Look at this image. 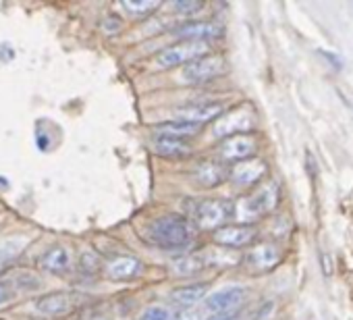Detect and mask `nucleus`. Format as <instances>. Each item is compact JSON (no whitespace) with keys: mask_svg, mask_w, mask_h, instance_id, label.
Instances as JSON below:
<instances>
[{"mask_svg":"<svg viewBox=\"0 0 353 320\" xmlns=\"http://www.w3.org/2000/svg\"><path fill=\"white\" fill-rule=\"evenodd\" d=\"M202 268H206V260H204V254L202 252H194V254H188L183 258H179L174 262V272L179 277H190V274H196L200 272Z\"/></svg>","mask_w":353,"mask_h":320,"instance_id":"obj_22","label":"nucleus"},{"mask_svg":"<svg viewBox=\"0 0 353 320\" xmlns=\"http://www.w3.org/2000/svg\"><path fill=\"white\" fill-rule=\"evenodd\" d=\"M196 237V227L188 217L164 214L150 223L148 239L160 250H185Z\"/></svg>","mask_w":353,"mask_h":320,"instance_id":"obj_1","label":"nucleus"},{"mask_svg":"<svg viewBox=\"0 0 353 320\" xmlns=\"http://www.w3.org/2000/svg\"><path fill=\"white\" fill-rule=\"evenodd\" d=\"M268 173V163L262 158H250L243 163H235L229 173V181L237 188H252L260 183Z\"/></svg>","mask_w":353,"mask_h":320,"instance_id":"obj_10","label":"nucleus"},{"mask_svg":"<svg viewBox=\"0 0 353 320\" xmlns=\"http://www.w3.org/2000/svg\"><path fill=\"white\" fill-rule=\"evenodd\" d=\"M208 50H210L208 42H176L172 46H166L156 57V65L160 69H172V67L190 65V63L206 57Z\"/></svg>","mask_w":353,"mask_h":320,"instance_id":"obj_4","label":"nucleus"},{"mask_svg":"<svg viewBox=\"0 0 353 320\" xmlns=\"http://www.w3.org/2000/svg\"><path fill=\"white\" fill-rule=\"evenodd\" d=\"M281 202V188L276 181H266L264 186L256 188L250 196L241 198L235 208V219L252 221L270 214Z\"/></svg>","mask_w":353,"mask_h":320,"instance_id":"obj_3","label":"nucleus"},{"mask_svg":"<svg viewBox=\"0 0 353 320\" xmlns=\"http://www.w3.org/2000/svg\"><path fill=\"white\" fill-rule=\"evenodd\" d=\"M281 260H283V250L274 241L254 243L243 256V264L248 266V270H254V272L272 270L276 264H281Z\"/></svg>","mask_w":353,"mask_h":320,"instance_id":"obj_7","label":"nucleus"},{"mask_svg":"<svg viewBox=\"0 0 353 320\" xmlns=\"http://www.w3.org/2000/svg\"><path fill=\"white\" fill-rule=\"evenodd\" d=\"M210 320H239V312H225V314H216Z\"/></svg>","mask_w":353,"mask_h":320,"instance_id":"obj_32","label":"nucleus"},{"mask_svg":"<svg viewBox=\"0 0 353 320\" xmlns=\"http://www.w3.org/2000/svg\"><path fill=\"white\" fill-rule=\"evenodd\" d=\"M208 297V283H194V285H183V287H176L168 293L170 303L179 306L181 310L194 308L198 301Z\"/></svg>","mask_w":353,"mask_h":320,"instance_id":"obj_16","label":"nucleus"},{"mask_svg":"<svg viewBox=\"0 0 353 320\" xmlns=\"http://www.w3.org/2000/svg\"><path fill=\"white\" fill-rule=\"evenodd\" d=\"M204 260H206V266H235L237 262H241L243 258L235 252H231L229 248H216V250H204Z\"/></svg>","mask_w":353,"mask_h":320,"instance_id":"obj_21","label":"nucleus"},{"mask_svg":"<svg viewBox=\"0 0 353 320\" xmlns=\"http://www.w3.org/2000/svg\"><path fill=\"white\" fill-rule=\"evenodd\" d=\"M94 320H108L106 316H98V318H94Z\"/></svg>","mask_w":353,"mask_h":320,"instance_id":"obj_35","label":"nucleus"},{"mask_svg":"<svg viewBox=\"0 0 353 320\" xmlns=\"http://www.w3.org/2000/svg\"><path fill=\"white\" fill-rule=\"evenodd\" d=\"M79 301H81V295H77V293L57 291V293H48L42 299H38L36 308L44 316H63V314H69L75 306H79Z\"/></svg>","mask_w":353,"mask_h":320,"instance_id":"obj_14","label":"nucleus"},{"mask_svg":"<svg viewBox=\"0 0 353 320\" xmlns=\"http://www.w3.org/2000/svg\"><path fill=\"white\" fill-rule=\"evenodd\" d=\"M245 297V289L235 285V287H225V289H219L214 291L212 295L206 297V310L210 312H216V314H225V312H231L235 310Z\"/></svg>","mask_w":353,"mask_h":320,"instance_id":"obj_15","label":"nucleus"},{"mask_svg":"<svg viewBox=\"0 0 353 320\" xmlns=\"http://www.w3.org/2000/svg\"><path fill=\"white\" fill-rule=\"evenodd\" d=\"M15 279H0V306L9 303L15 297Z\"/></svg>","mask_w":353,"mask_h":320,"instance_id":"obj_28","label":"nucleus"},{"mask_svg":"<svg viewBox=\"0 0 353 320\" xmlns=\"http://www.w3.org/2000/svg\"><path fill=\"white\" fill-rule=\"evenodd\" d=\"M15 285L23 291H36L42 287V281L34 274V272H19L15 277Z\"/></svg>","mask_w":353,"mask_h":320,"instance_id":"obj_25","label":"nucleus"},{"mask_svg":"<svg viewBox=\"0 0 353 320\" xmlns=\"http://www.w3.org/2000/svg\"><path fill=\"white\" fill-rule=\"evenodd\" d=\"M174 38L179 42H208L214 38H221L223 28L214 21H185L170 30Z\"/></svg>","mask_w":353,"mask_h":320,"instance_id":"obj_12","label":"nucleus"},{"mask_svg":"<svg viewBox=\"0 0 353 320\" xmlns=\"http://www.w3.org/2000/svg\"><path fill=\"white\" fill-rule=\"evenodd\" d=\"M121 7L129 13V15H133V17H143V15H150V13H154L158 7H160V3L158 0H125V3H121Z\"/></svg>","mask_w":353,"mask_h":320,"instance_id":"obj_23","label":"nucleus"},{"mask_svg":"<svg viewBox=\"0 0 353 320\" xmlns=\"http://www.w3.org/2000/svg\"><path fill=\"white\" fill-rule=\"evenodd\" d=\"M229 173L231 169L225 165V160L221 158H206L202 163L196 165L194 169V183L202 190H212V188H219L221 183H225L229 179Z\"/></svg>","mask_w":353,"mask_h":320,"instance_id":"obj_8","label":"nucleus"},{"mask_svg":"<svg viewBox=\"0 0 353 320\" xmlns=\"http://www.w3.org/2000/svg\"><path fill=\"white\" fill-rule=\"evenodd\" d=\"M40 266L48 272H65L69 270V252L65 248H52L40 258Z\"/></svg>","mask_w":353,"mask_h":320,"instance_id":"obj_20","label":"nucleus"},{"mask_svg":"<svg viewBox=\"0 0 353 320\" xmlns=\"http://www.w3.org/2000/svg\"><path fill=\"white\" fill-rule=\"evenodd\" d=\"M98 268H100V258L94 252H83L79 258V270L85 274H94L98 272Z\"/></svg>","mask_w":353,"mask_h":320,"instance_id":"obj_26","label":"nucleus"},{"mask_svg":"<svg viewBox=\"0 0 353 320\" xmlns=\"http://www.w3.org/2000/svg\"><path fill=\"white\" fill-rule=\"evenodd\" d=\"M221 73H225V59L216 57V54H206V57L185 65L181 71V77H183V81H188L192 86H200V83L212 81Z\"/></svg>","mask_w":353,"mask_h":320,"instance_id":"obj_6","label":"nucleus"},{"mask_svg":"<svg viewBox=\"0 0 353 320\" xmlns=\"http://www.w3.org/2000/svg\"><path fill=\"white\" fill-rule=\"evenodd\" d=\"M258 231L256 227H252L250 223H235V225H227L219 231H214V243H219L221 248H245L256 239Z\"/></svg>","mask_w":353,"mask_h":320,"instance_id":"obj_13","label":"nucleus"},{"mask_svg":"<svg viewBox=\"0 0 353 320\" xmlns=\"http://www.w3.org/2000/svg\"><path fill=\"white\" fill-rule=\"evenodd\" d=\"M9 256H5V254H0V270H3V266H5V260H7Z\"/></svg>","mask_w":353,"mask_h":320,"instance_id":"obj_34","label":"nucleus"},{"mask_svg":"<svg viewBox=\"0 0 353 320\" xmlns=\"http://www.w3.org/2000/svg\"><path fill=\"white\" fill-rule=\"evenodd\" d=\"M235 208L237 204L227 198H208V200H198L190 208V221L194 223L196 229L204 231H219L229 225V221L235 219Z\"/></svg>","mask_w":353,"mask_h":320,"instance_id":"obj_2","label":"nucleus"},{"mask_svg":"<svg viewBox=\"0 0 353 320\" xmlns=\"http://www.w3.org/2000/svg\"><path fill=\"white\" fill-rule=\"evenodd\" d=\"M320 262H322V272H324L326 277H330V274H332V268H330V266H332V260H330V256H328V254H322V256H320Z\"/></svg>","mask_w":353,"mask_h":320,"instance_id":"obj_30","label":"nucleus"},{"mask_svg":"<svg viewBox=\"0 0 353 320\" xmlns=\"http://www.w3.org/2000/svg\"><path fill=\"white\" fill-rule=\"evenodd\" d=\"M174 7V11L176 13H181V15H185V17H190V15H194V13H198V11H202V3H198V0H176V3L172 5Z\"/></svg>","mask_w":353,"mask_h":320,"instance_id":"obj_27","label":"nucleus"},{"mask_svg":"<svg viewBox=\"0 0 353 320\" xmlns=\"http://www.w3.org/2000/svg\"><path fill=\"white\" fill-rule=\"evenodd\" d=\"M270 310H272V303H262V308L256 312V318L254 320H266L268 314H270Z\"/></svg>","mask_w":353,"mask_h":320,"instance_id":"obj_31","label":"nucleus"},{"mask_svg":"<svg viewBox=\"0 0 353 320\" xmlns=\"http://www.w3.org/2000/svg\"><path fill=\"white\" fill-rule=\"evenodd\" d=\"M258 148V141L252 133L243 135H233L229 139H223L219 146V158L221 160H231V163H243V160L254 158Z\"/></svg>","mask_w":353,"mask_h":320,"instance_id":"obj_11","label":"nucleus"},{"mask_svg":"<svg viewBox=\"0 0 353 320\" xmlns=\"http://www.w3.org/2000/svg\"><path fill=\"white\" fill-rule=\"evenodd\" d=\"M137 320H172V314L166 306H148Z\"/></svg>","mask_w":353,"mask_h":320,"instance_id":"obj_24","label":"nucleus"},{"mask_svg":"<svg viewBox=\"0 0 353 320\" xmlns=\"http://www.w3.org/2000/svg\"><path fill=\"white\" fill-rule=\"evenodd\" d=\"M152 146H154V152L158 156H164V158H181V156L192 154V146L185 139H179V137L156 135Z\"/></svg>","mask_w":353,"mask_h":320,"instance_id":"obj_18","label":"nucleus"},{"mask_svg":"<svg viewBox=\"0 0 353 320\" xmlns=\"http://www.w3.org/2000/svg\"><path fill=\"white\" fill-rule=\"evenodd\" d=\"M143 270L141 260L133 258V256H117L114 260H110L106 264V277L112 281H127L137 277Z\"/></svg>","mask_w":353,"mask_h":320,"instance_id":"obj_17","label":"nucleus"},{"mask_svg":"<svg viewBox=\"0 0 353 320\" xmlns=\"http://www.w3.org/2000/svg\"><path fill=\"white\" fill-rule=\"evenodd\" d=\"M158 129V135H168V137H179V139H185V137H194L202 125H196V123H188V121H166V123H160L156 125Z\"/></svg>","mask_w":353,"mask_h":320,"instance_id":"obj_19","label":"nucleus"},{"mask_svg":"<svg viewBox=\"0 0 353 320\" xmlns=\"http://www.w3.org/2000/svg\"><path fill=\"white\" fill-rule=\"evenodd\" d=\"M172 320H204V312L198 308H188V310H181L176 316H172Z\"/></svg>","mask_w":353,"mask_h":320,"instance_id":"obj_29","label":"nucleus"},{"mask_svg":"<svg viewBox=\"0 0 353 320\" xmlns=\"http://www.w3.org/2000/svg\"><path fill=\"white\" fill-rule=\"evenodd\" d=\"M254 110L250 104H241L233 108L231 112H225L216 123H214V137L219 139H229L233 135H243L252 131L254 127Z\"/></svg>","mask_w":353,"mask_h":320,"instance_id":"obj_5","label":"nucleus"},{"mask_svg":"<svg viewBox=\"0 0 353 320\" xmlns=\"http://www.w3.org/2000/svg\"><path fill=\"white\" fill-rule=\"evenodd\" d=\"M318 52H320V54H322L324 59H328V61L332 63V67H336V69H341V61H339V59H336L334 54H330V52H326V50H318Z\"/></svg>","mask_w":353,"mask_h":320,"instance_id":"obj_33","label":"nucleus"},{"mask_svg":"<svg viewBox=\"0 0 353 320\" xmlns=\"http://www.w3.org/2000/svg\"><path fill=\"white\" fill-rule=\"evenodd\" d=\"M225 114V104L219 100H208V102H192L185 106H179L174 110V117L179 121L204 125L210 121H219Z\"/></svg>","mask_w":353,"mask_h":320,"instance_id":"obj_9","label":"nucleus"}]
</instances>
